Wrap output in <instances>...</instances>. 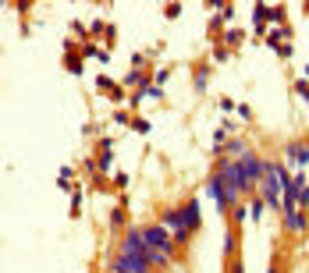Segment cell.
Masks as SVG:
<instances>
[{"mask_svg": "<svg viewBox=\"0 0 309 273\" xmlns=\"http://www.w3.org/2000/svg\"><path fill=\"white\" fill-rule=\"evenodd\" d=\"M142 238H146V245H149V248H160V252H167V256H171V248L178 245L171 234H167V227H164V224L146 227V230H142Z\"/></svg>", "mask_w": 309, "mask_h": 273, "instance_id": "6da1fadb", "label": "cell"}, {"mask_svg": "<svg viewBox=\"0 0 309 273\" xmlns=\"http://www.w3.org/2000/svg\"><path fill=\"white\" fill-rule=\"evenodd\" d=\"M110 273H149V262H139V259H128V256H118L110 266Z\"/></svg>", "mask_w": 309, "mask_h": 273, "instance_id": "7a4b0ae2", "label": "cell"}, {"mask_svg": "<svg viewBox=\"0 0 309 273\" xmlns=\"http://www.w3.org/2000/svg\"><path fill=\"white\" fill-rule=\"evenodd\" d=\"M284 227L295 230V234H302V230H305V216H302V213H284Z\"/></svg>", "mask_w": 309, "mask_h": 273, "instance_id": "3957f363", "label": "cell"}, {"mask_svg": "<svg viewBox=\"0 0 309 273\" xmlns=\"http://www.w3.org/2000/svg\"><path fill=\"white\" fill-rule=\"evenodd\" d=\"M288 160L291 164H309V146H288Z\"/></svg>", "mask_w": 309, "mask_h": 273, "instance_id": "277c9868", "label": "cell"}, {"mask_svg": "<svg viewBox=\"0 0 309 273\" xmlns=\"http://www.w3.org/2000/svg\"><path fill=\"white\" fill-rule=\"evenodd\" d=\"M82 57H96L100 64H107V57H110V54H107V50H96V46L89 43V46H82Z\"/></svg>", "mask_w": 309, "mask_h": 273, "instance_id": "5b68a950", "label": "cell"}, {"mask_svg": "<svg viewBox=\"0 0 309 273\" xmlns=\"http://www.w3.org/2000/svg\"><path fill=\"white\" fill-rule=\"evenodd\" d=\"M96 86H100V89H107L110 96H121V89H118V86H114V82H110V78H107V74H100V78H96Z\"/></svg>", "mask_w": 309, "mask_h": 273, "instance_id": "8992f818", "label": "cell"}, {"mask_svg": "<svg viewBox=\"0 0 309 273\" xmlns=\"http://www.w3.org/2000/svg\"><path fill=\"white\" fill-rule=\"evenodd\" d=\"M64 64L71 68V74H82V57H75V54H64Z\"/></svg>", "mask_w": 309, "mask_h": 273, "instance_id": "52a82bcc", "label": "cell"}, {"mask_svg": "<svg viewBox=\"0 0 309 273\" xmlns=\"http://www.w3.org/2000/svg\"><path fill=\"white\" fill-rule=\"evenodd\" d=\"M125 86H149V82L142 71H132V74H125Z\"/></svg>", "mask_w": 309, "mask_h": 273, "instance_id": "ba28073f", "label": "cell"}, {"mask_svg": "<svg viewBox=\"0 0 309 273\" xmlns=\"http://www.w3.org/2000/svg\"><path fill=\"white\" fill-rule=\"evenodd\" d=\"M110 167H114V152L103 149V156H100V170H110Z\"/></svg>", "mask_w": 309, "mask_h": 273, "instance_id": "9c48e42d", "label": "cell"}, {"mask_svg": "<svg viewBox=\"0 0 309 273\" xmlns=\"http://www.w3.org/2000/svg\"><path fill=\"white\" fill-rule=\"evenodd\" d=\"M125 224V210H110V227H121Z\"/></svg>", "mask_w": 309, "mask_h": 273, "instance_id": "30bf717a", "label": "cell"}, {"mask_svg": "<svg viewBox=\"0 0 309 273\" xmlns=\"http://www.w3.org/2000/svg\"><path fill=\"white\" fill-rule=\"evenodd\" d=\"M206 71H210V68H199V74H196V89H199V92L206 89Z\"/></svg>", "mask_w": 309, "mask_h": 273, "instance_id": "8fae6325", "label": "cell"}, {"mask_svg": "<svg viewBox=\"0 0 309 273\" xmlns=\"http://www.w3.org/2000/svg\"><path fill=\"white\" fill-rule=\"evenodd\" d=\"M224 43H227V46H238V43H242V32H227Z\"/></svg>", "mask_w": 309, "mask_h": 273, "instance_id": "7c38bea8", "label": "cell"}, {"mask_svg": "<svg viewBox=\"0 0 309 273\" xmlns=\"http://www.w3.org/2000/svg\"><path fill=\"white\" fill-rule=\"evenodd\" d=\"M263 206H266V202H263V199H256V202H252V206H249V213H252V216H256V220H259V216H263Z\"/></svg>", "mask_w": 309, "mask_h": 273, "instance_id": "4fadbf2b", "label": "cell"}, {"mask_svg": "<svg viewBox=\"0 0 309 273\" xmlns=\"http://www.w3.org/2000/svg\"><path fill=\"white\" fill-rule=\"evenodd\" d=\"M132 128H135L139 135H146V132H149V121H142V117H139V121H132Z\"/></svg>", "mask_w": 309, "mask_h": 273, "instance_id": "5bb4252c", "label": "cell"}, {"mask_svg": "<svg viewBox=\"0 0 309 273\" xmlns=\"http://www.w3.org/2000/svg\"><path fill=\"white\" fill-rule=\"evenodd\" d=\"M295 92H302V96H309V82H295Z\"/></svg>", "mask_w": 309, "mask_h": 273, "instance_id": "9a60e30c", "label": "cell"}]
</instances>
